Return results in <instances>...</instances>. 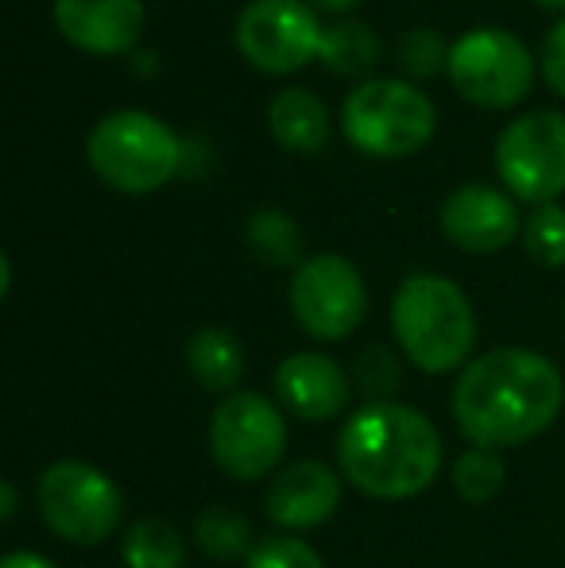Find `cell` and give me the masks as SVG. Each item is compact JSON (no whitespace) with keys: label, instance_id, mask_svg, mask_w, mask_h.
<instances>
[{"label":"cell","instance_id":"277c9868","mask_svg":"<svg viewBox=\"0 0 565 568\" xmlns=\"http://www.w3.org/2000/svg\"><path fill=\"white\" fill-rule=\"evenodd\" d=\"M85 163L121 194H151L186 163V143L148 109H117L85 135Z\"/></svg>","mask_w":565,"mask_h":568},{"label":"cell","instance_id":"e0dca14e","mask_svg":"<svg viewBox=\"0 0 565 568\" xmlns=\"http://www.w3.org/2000/svg\"><path fill=\"white\" fill-rule=\"evenodd\" d=\"M244 344L236 341V333L221 329V325H205L186 341V367L205 390L225 395L241 383L244 375Z\"/></svg>","mask_w":565,"mask_h":568},{"label":"cell","instance_id":"8992f818","mask_svg":"<svg viewBox=\"0 0 565 568\" xmlns=\"http://www.w3.org/2000/svg\"><path fill=\"white\" fill-rule=\"evenodd\" d=\"M36 503L51 534L70 546H101L124 523V491L113 476L85 460H54L43 468Z\"/></svg>","mask_w":565,"mask_h":568},{"label":"cell","instance_id":"8fae6325","mask_svg":"<svg viewBox=\"0 0 565 568\" xmlns=\"http://www.w3.org/2000/svg\"><path fill=\"white\" fill-rule=\"evenodd\" d=\"M236 51L264 74H294L322 51V20L306 0H249L236 16Z\"/></svg>","mask_w":565,"mask_h":568},{"label":"cell","instance_id":"7402d4cb","mask_svg":"<svg viewBox=\"0 0 565 568\" xmlns=\"http://www.w3.org/2000/svg\"><path fill=\"white\" fill-rule=\"evenodd\" d=\"M453 491L465 503H476V507L496 499L504 491V460H500V453L473 445L465 456H457V464H453Z\"/></svg>","mask_w":565,"mask_h":568},{"label":"cell","instance_id":"44dd1931","mask_svg":"<svg viewBox=\"0 0 565 568\" xmlns=\"http://www.w3.org/2000/svg\"><path fill=\"white\" fill-rule=\"evenodd\" d=\"M194 541L205 557L213 561H249L252 557V526L244 515L225 507H210L198 515L194 523Z\"/></svg>","mask_w":565,"mask_h":568},{"label":"cell","instance_id":"9a60e30c","mask_svg":"<svg viewBox=\"0 0 565 568\" xmlns=\"http://www.w3.org/2000/svg\"><path fill=\"white\" fill-rule=\"evenodd\" d=\"M341 507V476L322 460H299L268 487L264 510L280 530H314Z\"/></svg>","mask_w":565,"mask_h":568},{"label":"cell","instance_id":"f546056e","mask_svg":"<svg viewBox=\"0 0 565 568\" xmlns=\"http://www.w3.org/2000/svg\"><path fill=\"white\" fill-rule=\"evenodd\" d=\"M543 8H565V0H538Z\"/></svg>","mask_w":565,"mask_h":568},{"label":"cell","instance_id":"2e32d148","mask_svg":"<svg viewBox=\"0 0 565 568\" xmlns=\"http://www.w3.org/2000/svg\"><path fill=\"white\" fill-rule=\"evenodd\" d=\"M268 132L291 155H317L333 135V113L314 90L286 85L268 101Z\"/></svg>","mask_w":565,"mask_h":568},{"label":"cell","instance_id":"7c38bea8","mask_svg":"<svg viewBox=\"0 0 565 568\" xmlns=\"http://www.w3.org/2000/svg\"><path fill=\"white\" fill-rule=\"evenodd\" d=\"M442 232L461 252L492 255L504 252L515 236H523V217L512 194L468 182L442 202Z\"/></svg>","mask_w":565,"mask_h":568},{"label":"cell","instance_id":"30bf717a","mask_svg":"<svg viewBox=\"0 0 565 568\" xmlns=\"http://www.w3.org/2000/svg\"><path fill=\"white\" fill-rule=\"evenodd\" d=\"M291 314L314 341H345L369 314V286L356 263L337 252L302 260L291 275Z\"/></svg>","mask_w":565,"mask_h":568},{"label":"cell","instance_id":"d6986e66","mask_svg":"<svg viewBox=\"0 0 565 568\" xmlns=\"http://www.w3.org/2000/svg\"><path fill=\"white\" fill-rule=\"evenodd\" d=\"M244 244L256 252L260 263L268 267H302V229L280 205H260L249 221H244Z\"/></svg>","mask_w":565,"mask_h":568},{"label":"cell","instance_id":"7a4b0ae2","mask_svg":"<svg viewBox=\"0 0 565 568\" xmlns=\"http://www.w3.org/2000/svg\"><path fill=\"white\" fill-rule=\"evenodd\" d=\"M337 464L349 484L372 499H415L442 471V437L415 406L364 403L341 426Z\"/></svg>","mask_w":565,"mask_h":568},{"label":"cell","instance_id":"4316f807","mask_svg":"<svg viewBox=\"0 0 565 568\" xmlns=\"http://www.w3.org/2000/svg\"><path fill=\"white\" fill-rule=\"evenodd\" d=\"M0 568H54V561H47L43 554H31V549H16V554L4 557Z\"/></svg>","mask_w":565,"mask_h":568},{"label":"cell","instance_id":"5b68a950","mask_svg":"<svg viewBox=\"0 0 565 568\" xmlns=\"http://www.w3.org/2000/svg\"><path fill=\"white\" fill-rule=\"evenodd\" d=\"M341 132L361 155L403 159L434 140L437 109L407 78H364L341 105Z\"/></svg>","mask_w":565,"mask_h":568},{"label":"cell","instance_id":"cb8c5ba5","mask_svg":"<svg viewBox=\"0 0 565 568\" xmlns=\"http://www.w3.org/2000/svg\"><path fill=\"white\" fill-rule=\"evenodd\" d=\"M523 247L543 267H565V210L558 202L531 210L523 221Z\"/></svg>","mask_w":565,"mask_h":568},{"label":"cell","instance_id":"4fadbf2b","mask_svg":"<svg viewBox=\"0 0 565 568\" xmlns=\"http://www.w3.org/2000/svg\"><path fill=\"white\" fill-rule=\"evenodd\" d=\"M51 16L67 43L101 59L137 51L148 23L143 0H54Z\"/></svg>","mask_w":565,"mask_h":568},{"label":"cell","instance_id":"ac0fdd59","mask_svg":"<svg viewBox=\"0 0 565 568\" xmlns=\"http://www.w3.org/2000/svg\"><path fill=\"white\" fill-rule=\"evenodd\" d=\"M380 59H384V43H380V36L372 31L369 20L349 16V20L325 28L317 62H322L330 74L364 82V78H372V70H376Z\"/></svg>","mask_w":565,"mask_h":568},{"label":"cell","instance_id":"f1b7e54d","mask_svg":"<svg viewBox=\"0 0 565 568\" xmlns=\"http://www.w3.org/2000/svg\"><path fill=\"white\" fill-rule=\"evenodd\" d=\"M317 8H330V12H353V8H361L364 0H314Z\"/></svg>","mask_w":565,"mask_h":568},{"label":"cell","instance_id":"603a6c76","mask_svg":"<svg viewBox=\"0 0 565 568\" xmlns=\"http://www.w3.org/2000/svg\"><path fill=\"white\" fill-rule=\"evenodd\" d=\"M395 67L407 82H426L442 67H450V47L434 28L418 23V28H407L395 39Z\"/></svg>","mask_w":565,"mask_h":568},{"label":"cell","instance_id":"52a82bcc","mask_svg":"<svg viewBox=\"0 0 565 568\" xmlns=\"http://www.w3.org/2000/svg\"><path fill=\"white\" fill-rule=\"evenodd\" d=\"M450 82L476 109H512L531 93L535 59L507 28H473L450 43Z\"/></svg>","mask_w":565,"mask_h":568},{"label":"cell","instance_id":"6da1fadb","mask_svg":"<svg viewBox=\"0 0 565 568\" xmlns=\"http://www.w3.org/2000/svg\"><path fill=\"white\" fill-rule=\"evenodd\" d=\"M565 379L554 359L531 348H496L465 364L453 387L457 429L481 449H515L558 422Z\"/></svg>","mask_w":565,"mask_h":568},{"label":"cell","instance_id":"ffe728a7","mask_svg":"<svg viewBox=\"0 0 565 568\" xmlns=\"http://www.w3.org/2000/svg\"><path fill=\"white\" fill-rule=\"evenodd\" d=\"M121 557L129 568H186V541L167 518H140L124 534Z\"/></svg>","mask_w":565,"mask_h":568},{"label":"cell","instance_id":"5bb4252c","mask_svg":"<svg viewBox=\"0 0 565 568\" xmlns=\"http://www.w3.org/2000/svg\"><path fill=\"white\" fill-rule=\"evenodd\" d=\"M275 395L302 422H333L349 406V375L325 352H291L275 367Z\"/></svg>","mask_w":565,"mask_h":568},{"label":"cell","instance_id":"9c48e42d","mask_svg":"<svg viewBox=\"0 0 565 568\" xmlns=\"http://www.w3.org/2000/svg\"><path fill=\"white\" fill-rule=\"evenodd\" d=\"M210 453L229 479H264L286 453L283 410L260 390H233L210 418Z\"/></svg>","mask_w":565,"mask_h":568},{"label":"cell","instance_id":"484cf974","mask_svg":"<svg viewBox=\"0 0 565 568\" xmlns=\"http://www.w3.org/2000/svg\"><path fill=\"white\" fill-rule=\"evenodd\" d=\"M538 62H543V78L558 98H565V16L546 31L543 51H538Z\"/></svg>","mask_w":565,"mask_h":568},{"label":"cell","instance_id":"3957f363","mask_svg":"<svg viewBox=\"0 0 565 568\" xmlns=\"http://www.w3.org/2000/svg\"><path fill=\"white\" fill-rule=\"evenodd\" d=\"M392 329L403 356L426 375L457 372L476 344L468 294L445 275H411L392 298Z\"/></svg>","mask_w":565,"mask_h":568},{"label":"cell","instance_id":"ba28073f","mask_svg":"<svg viewBox=\"0 0 565 568\" xmlns=\"http://www.w3.org/2000/svg\"><path fill=\"white\" fill-rule=\"evenodd\" d=\"M492 163L507 194L531 205H551L565 194V113L535 109L507 120L496 135Z\"/></svg>","mask_w":565,"mask_h":568},{"label":"cell","instance_id":"d4e9b609","mask_svg":"<svg viewBox=\"0 0 565 568\" xmlns=\"http://www.w3.org/2000/svg\"><path fill=\"white\" fill-rule=\"evenodd\" d=\"M244 568H325V565H322V554H317L310 541L280 534V538L260 541L249 561H244Z\"/></svg>","mask_w":565,"mask_h":568},{"label":"cell","instance_id":"83f0119b","mask_svg":"<svg viewBox=\"0 0 565 568\" xmlns=\"http://www.w3.org/2000/svg\"><path fill=\"white\" fill-rule=\"evenodd\" d=\"M12 515H16V487L0 484V518H4V523H12Z\"/></svg>","mask_w":565,"mask_h":568}]
</instances>
